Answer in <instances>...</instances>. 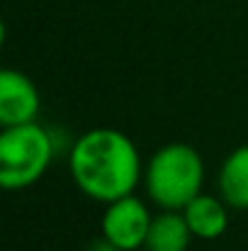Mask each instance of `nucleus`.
<instances>
[{"label": "nucleus", "mask_w": 248, "mask_h": 251, "mask_svg": "<svg viewBox=\"0 0 248 251\" xmlns=\"http://www.w3.org/2000/svg\"><path fill=\"white\" fill-rule=\"evenodd\" d=\"M229 205L222 195H209V193H200L195 200H190L182 207V215L195 234V239L202 242H214L219 237H224V232L229 229Z\"/></svg>", "instance_id": "nucleus-6"}, {"label": "nucleus", "mask_w": 248, "mask_h": 251, "mask_svg": "<svg viewBox=\"0 0 248 251\" xmlns=\"http://www.w3.org/2000/svg\"><path fill=\"white\" fill-rule=\"evenodd\" d=\"M151 222H154V215L149 205L132 193L105 205L100 229L105 239H110L122 251H136L144 249Z\"/></svg>", "instance_id": "nucleus-4"}, {"label": "nucleus", "mask_w": 248, "mask_h": 251, "mask_svg": "<svg viewBox=\"0 0 248 251\" xmlns=\"http://www.w3.org/2000/svg\"><path fill=\"white\" fill-rule=\"evenodd\" d=\"M54 137L39 122L5 127L0 134V185L24 190L34 185L51 166Z\"/></svg>", "instance_id": "nucleus-3"}, {"label": "nucleus", "mask_w": 248, "mask_h": 251, "mask_svg": "<svg viewBox=\"0 0 248 251\" xmlns=\"http://www.w3.org/2000/svg\"><path fill=\"white\" fill-rule=\"evenodd\" d=\"M144 188L161 210H182L204 188V161L192 144H163L144 164Z\"/></svg>", "instance_id": "nucleus-2"}, {"label": "nucleus", "mask_w": 248, "mask_h": 251, "mask_svg": "<svg viewBox=\"0 0 248 251\" xmlns=\"http://www.w3.org/2000/svg\"><path fill=\"white\" fill-rule=\"evenodd\" d=\"M68 171L83 195L105 205L132 195L144 178L139 147L114 127H95L81 134L68 151Z\"/></svg>", "instance_id": "nucleus-1"}, {"label": "nucleus", "mask_w": 248, "mask_h": 251, "mask_svg": "<svg viewBox=\"0 0 248 251\" xmlns=\"http://www.w3.org/2000/svg\"><path fill=\"white\" fill-rule=\"evenodd\" d=\"M195 239L182 210H161L154 215L144 251H187Z\"/></svg>", "instance_id": "nucleus-7"}, {"label": "nucleus", "mask_w": 248, "mask_h": 251, "mask_svg": "<svg viewBox=\"0 0 248 251\" xmlns=\"http://www.w3.org/2000/svg\"><path fill=\"white\" fill-rule=\"evenodd\" d=\"M219 195L231 210H248V144L236 147L219 166Z\"/></svg>", "instance_id": "nucleus-8"}, {"label": "nucleus", "mask_w": 248, "mask_h": 251, "mask_svg": "<svg viewBox=\"0 0 248 251\" xmlns=\"http://www.w3.org/2000/svg\"><path fill=\"white\" fill-rule=\"evenodd\" d=\"M85 251H122L119 247H114L110 239H105L102 234H100V239H92L90 244H88V249Z\"/></svg>", "instance_id": "nucleus-9"}, {"label": "nucleus", "mask_w": 248, "mask_h": 251, "mask_svg": "<svg viewBox=\"0 0 248 251\" xmlns=\"http://www.w3.org/2000/svg\"><path fill=\"white\" fill-rule=\"evenodd\" d=\"M39 107H42V95L29 76L15 69H5L0 74V125L2 127L37 122Z\"/></svg>", "instance_id": "nucleus-5"}]
</instances>
